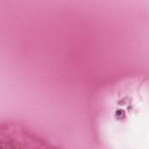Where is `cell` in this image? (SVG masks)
I'll return each mask as SVG.
<instances>
[{"label": "cell", "instance_id": "6da1fadb", "mask_svg": "<svg viewBox=\"0 0 149 149\" xmlns=\"http://www.w3.org/2000/svg\"><path fill=\"white\" fill-rule=\"evenodd\" d=\"M0 149H1V148H0Z\"/></svg>", "mask_w": 149, "mask_h": 149}]
</instances>
